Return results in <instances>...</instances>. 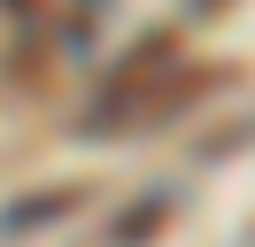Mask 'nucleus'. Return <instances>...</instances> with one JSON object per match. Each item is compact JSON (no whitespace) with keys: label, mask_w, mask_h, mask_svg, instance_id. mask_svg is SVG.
<instances>
[{"label":"nucleus","mask_w":255,"mask_h":247,"mask_svg":"<svg viewBox=\"0 0 255 247\" xmlns=\"http://www.w3.org/2000/svg\"><path fill=\"white\" fill-rule=\"evenodd\" d=\"M70 201H31V209H8V224H47V216H62Z\"/></svg>","instance_id":"obj_1"},{"label":"nucleus","mask_w":255,"mask_h":247,"mask_svg":"<svg viewBox=\"0 0 255 247\" xmlns=\"http://www.w3.org/2000/svg\"><path fill=\"white\" fill-rule=\"evenodd\" d=\"M193 8H224V0H193Z\"/></svg>","instance_id":"obj_2"}]
</instances>
